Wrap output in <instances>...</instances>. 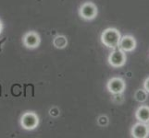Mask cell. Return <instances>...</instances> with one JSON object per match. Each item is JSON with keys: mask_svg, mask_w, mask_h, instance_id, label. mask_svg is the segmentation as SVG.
I'll use <instances>...</instances> for the list:
<instances>
[{"mask_svg": "<svg viewBox=\"0 0 149 138\" xmlns=\"http://www.w3.org/2000/svg\"><path fill=\"white\" fill-rule=\"evenodd\" d=\"M121 34L119 30L115 28H107L101 34V42L105 46L110 49L119 47Z\"/></svg>", "mask_w": 149, "mask_h": 138, "instance_id": "1", "label": "cell"}, {"mask_svg": "<svg viewBox=\"0 0 149 138\" xmlns=\"http://www.w3.org/2000/svg\"><path fill=\"white\" fill-rule=\"evenodd\" d=\"M127 61L126 53L123 52L120 48L113 49L112 52L109 55V64L112 67L119 68L121 67L125 64Z\"/></svg>", "mask_w": 149, "mask_h": 138, "instance_id": "2", "label": "cell"}, {"mask_svg": "<svg viewBox=\"0 0 149 138\" xmlns=\"http://www.w3.org/2000/svg\"><path fill=\"white\" fill-rule=\"evenodd\" d=\"M107 89L111 94H123V92L126 89V83L125 80L121 78H110L107 81Z\"/></svg>", "mask_w": 149, "mask_h": 138, "instance_id": "3", "label": "cell"}, {"mask_svg": "<svg viewBox=\"0 0 149 138\" xmlns=\"http://www.w3.org/2000/svg\"><path fill=\"white\" fill-rule=\"evenodd\" d=\"M98 13L97 7L93 2H85L81 6L79 9L80 16L85 20H92L95 19Z\"/></svg>", "mask_w": 149, "mask_h": 138, "instance_id": "4", "label": "cell"}, {"mask_svg": "<svg viewBox=\"0 0 149 138\" xmlns=\"http://www.w3.org/2000/svg\"><path fill=\"white\" fill-rule=\"evenodd\" d=\"M38 124L39 118L33 112H25L20 118V125L25 130H33Z\"/></svg>", "mask_w": 149, "mask_h": 138, "instance_id": "5", "label": "cell"}, {"mask_svg": "<svg viewBox=\"0 0 149 138\" xmlns=\"http://www.w3.org/2000/svg\"><path fill=\"white\" fill-rule=\"evenodd\" d=\"M137 42L134 37L132 36V35H124V36H121L118 48H120L125 53H130L132 52L133 50H135Z\"/></svg>", "mask_w": 149, "mask_h": 138, "instance_id": "6", "label": "cell"}, {"mask_svg": "<svg viewBox=\"0 0 149 138\" xmlns=\"http://www.w3.org/2000/svg\"><path fill=\"white\" fill-rule=\"evenodd\" d=\"M131 135L134 138H146L149 136V131L147 124L145 122H138L133 124L131 130Z\"/></svg>", "mask_w": 149, "mask_h": 138, "instance_id": "7", "label": "cell"}, {"mask_svg": "<svg viewBox=\"0 0 149 138\" xmlns=\"http://www.w3.org/2000/svg\"><path fill=\"white\" fill-rule=\"evenodd\" d=\"M23 44L27 48L33 49L36 48L40 44V37L39 35L34 32H29L23 36Z\"/></svg>", "mask_w": 149, "mask_h": 138, "instance_id": "8", "label": "cell"}, {"mask_svg": "<svg viewBox=\"0 0 149 138\" xmlns=\"http://www.w3.org/2000/svg\"><path fill=\"white\" fill-rule=\"evenodd\" d=\"M135 118L138 122L147 124L149 122V106L141 105L135 111Z\"/></svg>", "mask_w": 149, "mask_h": 138, "instance_id": "9", "label": "cell"}, {"mask_svg": "<svg viewBox=\"0 0 149 138\" xmlns=\"http://www.w3.org/2000/svg\"><path fill=\"white\" fill-rule=\"evenodd\" d=\"M53 44L56 48L63 49L66 47L67 44H68V40H67V38L63 36V35H58V36H56L54 38Z\"/></svg>", "mask_w": 149, "mask_h": 138, "instance_id": "10", "label": "cell"}, {"mask_svg": "<svg viewBox=\"0 0 149 138\" xmlns=\"http://www.w3.org/2000/svg\"><path fill=\"white\" fill-rule=\"evenodd\" d=\"M134 99L136 101L140 102V103H143L148 100V93L145 89H137L134 93Z\"/></svg>", "mask_w": 149, "mask_h": 138, "instance_id": "11", "label": "cell"}, {"mask_svg": "<svg viewBox=\"0 0 149 138\" xmlns=\"http://www.w3.org/2000/svg\"><path fill=\"white\" fill-rule=\"evenodd\" d=\"M109 118L106 116V115H102L100 117H98V119H97V124H98L100 126H106L109 124Z\"/></svg>", "mask_w": 149, "mask_h": 138, "instance_id": "12", "label": "cell"}, {"mask_svg": "<svg viewBox=\"0 0 149 138\" xmlns=\"http://www.w3.org/2000/svg\"><path fill=\"white\" fill-rule=\"evenodd\" d=\"M143 89H145L147 93L149 94V76L145 80V82H143Z\"/></svg>", "mask_w": 149, "mask_h": 138, "instance_id": "13", "label": "cell"}, {"mask_svg": "<svg viewBox=\"0 0 149 138\" xmlns=\"http://www.w3.org/2000/svg\"><path fill=\"white\" fill-rule=\"evenodd\" d=\"M2 29H3V24L1 22V20H0V33H1V32H2Z\"/></svg>", "mask_w": 149, "mask_h": 138, "instance_id": "14", "label": "cell"}, {"mask_svg": "<svg viewBox=\"0 0 149 138\" xmlns=\"http://www.w3.org/2000/svg\"><path fill=\"white\" fill-rule=\"evenodd\" d=\"M147 124V128H148V131H149V122H147V124Z\"/></svg>", "mask_w": 149, "mask_h": 138, "instance_id": "15", "label": "cell"}]
</instances>
